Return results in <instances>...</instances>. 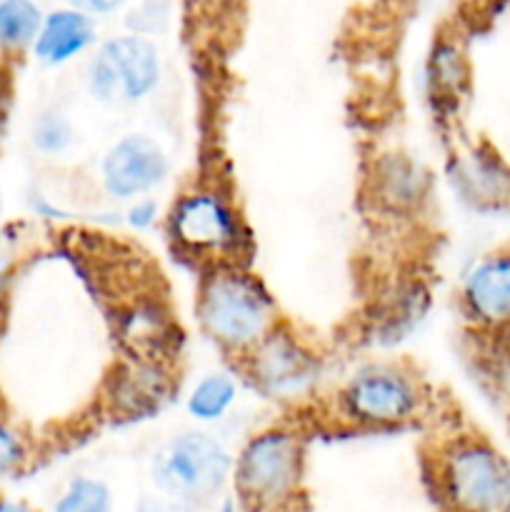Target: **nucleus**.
<instances>
[{
  "instance_id": "obj_13",
  "label": "nucleus",
  "mask_w": 510,
  "mask_h": 512,
  "mask_svg": "<svg viewBox=\"0 0 510 512\" xmlns=\"http://www.w3.org/2000/svg\"><path fill=\"white\" fill-rule=\"evenodd\" d=\"M463 180L470 198L480 203H508L510 200V168L490 153H473L463 165Z\"/></svg>"
},
{
  "instance_id": "obj_1",
  "label": "nucleus",
  "mask_w": 510,
  "mask_h": 512,
  "mask_svg": "<svg viewBox=\"0 0 510 512\" xmlns=\"http://www.w3.org/2000/svg\"><path fill=\"white\" fill-rule=\"evenodd\" d=\"M275 303L255 275L233 263L213 265L200 285L198 320L205 333L233 353L253 350L275 328Z\"/></svg>"
},
{
  "instance_id": "obj_24",
  "label": "nucleus",
  "mask_w": 510,
  "mask_h": 512,
  "mask_svg": "<svg viewBox=\"0 0 510 512\" xmlns=\"http://www.w3.org/2000/svg\"><path fill=\"white\" fill-rule=\"evenodd\" d=\"M0 512H35L30 505L20 503V500H13V498H3L0 495Z\"/></svg>"
},
{
  "instance_id": "obj_17",
  "label": "nucleus",
  "mask_w": 510,
  "mask_h": 512,
  "mask_svg": "<svg viewBox=\"0 0 510 512\" xmlns=\"http://www.w3.org/2000/svg\"><path fill=\"white\" fill-rule=\"evenodd\" d=\"M30 140H33L38 153L63 155L73 148L75 128L63 110H43V113L33 120Z\"/></svg>"
},
{
  "instance_id": "obj_23",
  "label": "nucleus",
  "mask_w": 510,
  "mask_h": 512,
  "mask_svg": "<svg viewBox=\"0 0 510 512\" xmlns=\"http://www.w3.org/2000/svg\"><path fill=\"white\" fill-rule=\"evenodd\" d=\"M65 3L75 10H83V13L88 15H108L123 8L130 0H65Z\"/></svg>"
},
{
  "instance_id": "obj_4",
  "label": "nucleus",
  "mask_w": 510,
  "mask_h": 512,
  "mask_svg": "<svg viewBox=\"0 0 510 512\" xmlns=\"http://www.w3.org/2000/svg\"><path fill=\"white\" fill-rule=\"evenodd\" d=\"M235 458L223 443L203 430H185L155 453L150 475L158 493L203 508L233 480Z\"/></svg>"
},
{
  "instance_id": "obj_9",
  "label": "nucleus",
  "mask_w": 510,
  "mask_h": 512,
  "mask_svg": "<svg viewBox=\"0 0 510 512\" xmlns=\"http://www.w3.org/2000/svg\"><path fill=\"white\" fill-rule=\"evenodd\" d=\"M463 310L478 328L510 330V250L485 255L470 268L460 290Z\"/></svg>"
},
{
  "instance_id": "obj_10",
  "label": "nucleus",
  "mask_w": 510,
  "mask_h": 512,
  "mask_svg": "<svg viewBox=\"0 0 510 512\" xmlns=\"http://www.w3.org/2000/svg\"><path fill=\"white\" fill-rule=\"evenodd\" d=\"M250 375L268 393H295L315 375V358L295 335L273 328L253 350H248Z\"/></svg>"
},
{
  "instance_id": "obj_8",
  "label": "nucleus",
  "mask_w": 510,
  "mask_h": 512,
  "mask_svg": "<svg viewBox=\"0 0 510 512\" xmlns=\"http://www.w3.org/2000/svg\"><path fill=\"white\" fill-rule=\"evenodd\" d=\"M170 160L160 143L150 135L130 133L105 153L100 175L113 198L133 200L150 193L168 178Z\"/></svg>"
},
{
  "instance_id": "obj_15",
  "label": "nucleus",
  "mask_w": 510,
  "mask_h": 512,
  "mask_svg": "<svg viewBox=\"0 0 510 512\" xmlns=\"http://www.w3.org/2000/svg\"><path fill=\"white\" fill-rule=\"evenodd\" d=\"M235 398H238L235 380L228 373H210L190 390L185 408H188L190 418L200 420V423H213L233 408Z\"/></svg>"
},
{
  "instance_id": "obj_6",
  "label": "nucleus",
  "mask_w": 510,
  "mask_h": 512,
  "mask_svg": "<svg viewBox=\"0 0 510 512\" xmlns=\"http://www.w3.org/2000/svg\"><path fill=\"white\" fill-rule=\"evenodd\" d=\"M423 408V393L413 375L393 365H373L350 378L340 393V413L360 428H395Z\"/></svg>"
},
{
  "instance_id": "obj_14",
  "label": "nucleus",
  "mask_w": 510,
  "mask_h": 512,
  "mask_svg": "<svg viewBox=\"0 0 510 512\" xmlns=\"http://www.w3.org/2000/svg\"><path fill=\"white\" fill-rule=\"evenodd\" d=\"M43 23L35 0H0V53H18L33 45Z\"/></svg>"
},
{
  "instance_id": "obj_20",
  "label": "nucleus",
  "mask_w": 510,
  "mask_h": 512,
  "mask_svg": "<svg viewBox=\"0 0 510 512\" xmlns=\"http://www.w3.org/2000/svg\"><path fill=\"white\" fill-rule=\"evenodd\" d=\"M168 18H170V10L165 0H145L143 5H138V8L128 15V28L133 30V33L145 35V38H148V35H155L160 33V30H165Z\"/></svg>"
},
{
  "instance_id": "obj_16",
  "label": "nucleus",
  "mask_w": 510,
  "mask_h": 512,
  "mask_svg": "<svg viewBox=\"0 0 510 512\" xmlns=\"http://www.w3.org/2000/svg\"><path fill=\"white\" fill-rule=\"evenodd\" d=\"M53 512H115V500L103 480L78 475L60 490Z\"/></svg>"
},
{
  "instance_id": "obj_18",
  "label": "nucleus",
  "mask_w": 510,
  "mask_h": 512,
  "mask_svg": "<svg viewBox=\"0 0 510 512\" xmlns=\"http://www.w3.org/2000/svg\"><path fill=\"white\" fill-rule=\"evenodd\" d=\"M30 463V445L25 435L0 415V480L23 473Z\"/></svg>"
},
{
  "instance_id": "obj_26",
  "label": "nucleus",
  "mask_w": 510,
  "mask_h": 512,
  "mask_svg": "<svg viewBox=\"0 0 510 512\" xmlns=\"http://www.w3.org/2000/svg\"><path fill=\"white\" fill-rule=\"evenodd\" d=\"M215 512H238V505H235V500H223Z\"/></svg>"
},
{
  "instance_id": "obj_3",
  "label": "nucleus",
  "mask_w": 510,
  "mask_h": 512,
  "mask_svg": "<svg viewBox=\"0 0 510 512\" xmlns=\"http://www.w3.org/2000/svg\"><path fill=\"white\" fill-rule=\"evenodd\" d=\"M303 440L290 428H268L243 445L233 485L245 512H288L303 483Z\"/></svg>"
},
{
  "instance_id": "obj_19",
  "label": "nucleus",
  "mask_w": 510,
  "mask_h": 512,
  "mask_svg": "<svg viewBox=\"0 0 510 512\" xmlns=\"http://www.w3.org/2000/svg\"><path fill=\"white\" fill-rule=\"evenodd\" d=\"M433 80L438 88L448 90V93H458L460 83L465 80V65L458 50L453 45H440L433 53Z\"/></svg>"
},
{
  "instance_id": "obj_7",
  "label": "nucleus",
  "mask_w": 510,
  "mask_h": 512,
  "mask_svg": "<svg viewBox=\"0 0 510 512\" xmlns=\"http://www.w3.org/2000/svg\"><path fill=\"white\" fill-rule=\"evenodd\" d=\"M170 235L175 243L198 258L230 263L245 243L243 225L225 195L215 190H193L175 203L170 213Z\"/></svg>"
},
{
  "instance_id": "obj_21",
  "label": "nucleus",
  "mask_w": 510,
  "mask_h": 512,
  "mask_svg": "<svg viewBox=\"0 0 510 512\" xmlns=\"http://www.w3.org/2000/svg\"><path fill=\"white\" fill-rule=\"evenodd\" d=\"M135 512H203L200 505L185 503V500H175L170 495H145L135 505Z\"/></svg>"
},
{
  "instance_id": "obj_2",
  "label": "nucleus",
  "mask_w": 510,
  "mask_h": 512,
  "mask_svg": "<svg viewBox=\"0 0 510 512\" xmlns=\"http://www.w3.org/2000/svg\"><path fill=\"white\" fill-rule=\"evenodd\" d=\"M433 485L443 512H510V458L480 435L438 450Z\"/></svg>"
},
{
  "instance_id": "obj_5",
  "label": "nucleus",
  "mask_w": 510,
  "mask_h": 512,
  "mask_svg": "<svg viewBox=\"0 0 510 512\" xmlns=\"http://www.w3.org/2000/svg\"><path fill=\"white\" fill-rule=\"evenodd\" d=\"M158 45L138 33L118 35L100 45L88 65V90L100 103H138L160 83Z\"/></svg>"
},
{
  "instance_id": "obj_25",
  "label": "nucleus",
  "mask_w": 510,
  "mask_h": 512,
  "mask_svg": "<svg viewBox=\"0 0 510 512\" xmlns=\"http://www.w3.org/2000/svg\"><path fill=\"white\" fill-rule=\"evenodd\" d=\"M5 285H8V260L0 253V298L5 295Z\"/></svg>"
},
{
  "instance_id": "obj_11",
  "label": "nucleus",
  "mask_w": 510,
  "mask_h": 512,
  "mask_svg": "<svg viewBox=\"0 0 510 512\" xmlns=\"http://www.w3.org/2000/svg\"><path fill=\"white\" fill-rule=\"evenodd\" d=\"M95 25L88 13L75 8H60L43 15L38 35L33 40V55L43 65H65L93 45Z\"/></svg>"
},
{
  "instance_id": "obj_12",
  "label": "nucleus",
  "mask_w": 510,
  "mask_h": 512,
  "mask_svg": "<svg viewBox=\"0 0 510 512\" xmlns=\"http://www.w3.org/2000/svg\"><path fill=\"white\" fill-rule=\"evenodd\" d=\"M165 393H168V375L155 363H138L115 383L118 410L128 415L158 408L160 400H165Z\"/></svg>"
},
{
  "instance_id": "obj_22",
  "label": "nucleus",
  "mask_w": 510,
  "mask_h": 512,
  "mask_svg": "<svg viewBox=\"0 0 510 512\" xmlns=\"http://www.w3.org/2000/svg\"><path fill=\"white\" fill-rule=\"evenodd\" d=\"M155 218H158V203L150 198L135 200L133 208L128 210V223L135 230H148L155 223Z\"/></svg>"
}]
</instances>
